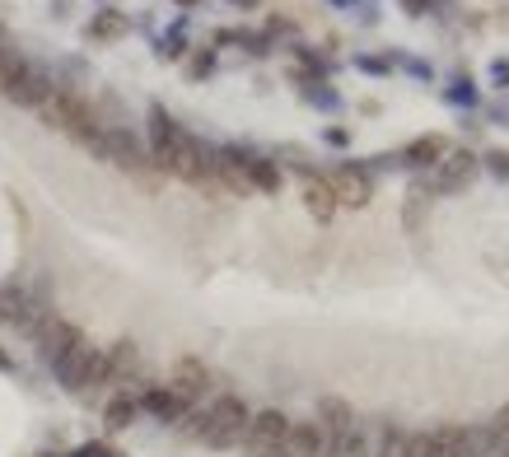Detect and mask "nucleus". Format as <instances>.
<instances>
[{
    "instance_id": "a211bd4d",
    "label": "nucleus",
    "mask_w": 509,
    "mask_h": 457,
    "mask_svg": "<svg viewBox=\"0 0 509 457\" xmlns=\"http://www.w3.org/2000/svg\"><path fill=\"white\" fill-rule=\"evenodd\" d=\"M103 421H108L112 434H117V430H127V425L136 421V401H131V397H117V401L103 410Z\"/></svg>"
},
{
    "instance_id": "b1692460",
    "label": "nucleus",
    "mask_w": 509,
    "mask_h": 457,
    "mask_svg": "<svg viewBox=\"0 0 509 457\" xmlns=\"http://www.w3.org/2000/svg\"><path fill=\"white\" fill-rule=\"evenodd\" d=\"M407 10L411 15H425V0H407Z\"/></svg>"
},
{
    "instance_id": "a878e982",
    "label": "nucleus",
    "mask_w": 509,
    "mask_h": 457,
    "mask_svg": "<svg viewBox=\"0 0 509 457\" xmlns=\"http://www.w3.org/2000/svg\"><path fill=\"white\" fill-rule=\"evenodd\" d=\"M178 5H197V0H178Z\"/></svg>"
},
{
    "instance_id": "aec40b11",
    "label": "nucleus",
    "mask_w": 509,
    "mask_h": 457,
    "mask_svg": "<svg viewBox=\"0 0 509 457\" xmlns=\"http://www.w3.org/2000/svg\"><path fill=\"white\" fill-rule=\"evenodd\" d=\"M369 457H407V434H402V430H388Z\"/></svg>"
},
{
    "instance_id": "0eeeda50",
    "label": "nucleus",
    "mask_w": 509,
    "mask_h": 457,
    "mask_svg": "<svg viewBox=\"0 0 509 457\" xmlns=\"http://www.w3.org/2000/svg\"><path fill=\"white\" fill-rule=\"evenodd\" d=\"M173 397L182 401V406H192V401H202L206 392H211V369L202 364V359H178L173 364Z\"/></svg>"
},
{
    "instance_id": "9d476101",
    "label": "nucleus",
    "mask_w": 509,
    "mask_h": 457,
    "mask_svg": "<svg viewBox=\"0 0 509 457\" xmlns=\"http://www.w3.org/2000/svg\"><path fill=\"white\" fill-rule=\"evenodd\" d=\"M52 94V79L43 75V70H33V66H24V75L10 85V99L19 103V108H33L37 112V103H43Z\"/></svg>"
},
{
    "instance_id": "393cba45",
    "label": "nucleus",
    "mask_w": 509,
    "mask_h": 457,
    "mask_svg": "<svg viewBox=\"0 0 509 457\" xmlns=\"http://www.w3.org/2000/svg\"><path fill=\"white\" fill-rule=\"evenodd\" d=\"M0 369H5V373H10V355H5V350H0Z\"/></svg>"
},
{
    "instance_id": "f8f14e48",
    "label": "nucleus",
    "mask_w": 509,
    "mask_h": 457,
    "mask_svg": "<svg viewBox=\"0 0 509 457\" xmlns=\"http://www.w3.org/2000/svg\"><path fill=\"white\" fill-rule=\"evenodd\" d=\"M430 457H467V430L462 425H440L430 434Z\"/></svg>"
},
{
    "instance_id": "423d86ee",
    "label": "nucleus",
    "mask_w": 509,
    "mask_h": 457,
    "mask_svg": "<svg viewBox=\"0 0 509 457\" xmlns=\"http://www.w3.org/2000/svg\"><path fill=\"white\" fill-rule=\"evenodd\" d=\"M33 337H37V355H43L47 364H57V359H61V355H66L75 341H80V327L66 322V317H57V313H47V322L37 327Z\"/></svg>"
},
{
    "instance_id": "ddd939ff",
    "label": "nucleus",
    "mask_w": 509,
    "mask_h": 457,
    "mask_svg": "<svg viewBox=\"0 0 509 457\" xmlns=\"http://www.w3.org/2000/svg\"><path fill=\"white\" fill-rule=\"evenodd\" d=\"M473 173H477V159H473V154H453L444 169L435 173V187H440V192H453V187H462Z\"/></svg>"
},
{
    "instance_id": "6ab92c4d",
    "label": "nucleus",
    "mask_w": 509,
    "mask_h": 457,
    "mask_svg": "<svg viewBox=\"0 0 509 457\" xmlns=\"http://www.w3.org/2000/svg\"><path fill=\"white\" fill-rule=\"evenodd\" d=\"M122 33H127V19L117 15V10H103V15L89 24V37H103V43H108V37H122Z\"/></svg>"
},
{
    "instance_id": "20e7f679",
    "label": "nucleus",
    "mask_w": 509,
    "mask_h": 457,
    "mask_svg": "<svg viewBox=\"0 0 509 457\" xmlns=\"http://www.w3.org/2000/svg\"><path fill=\"white\" fill-rule=\"evenodd\" d=\"M318 430H323V457H332L350 434H356V410L341 397H323L318 401Z\"/></svg>"
},
{
    "instance_id": "39448f33",
    "label": "nucleus",
    "mask_w": 509,
    "mask_h": 457,
    "mask_svg": "<svg viewBox=\"0 0 509 457\" xmlns=\"http://www.w3.org/2000/svg\"><path fill=\"white\" fill-rule=\"evenodd\" d=\"M286 430H290V421H286L281 410H262V415H253V421H248V434H244L248 457H276Z\"/></svg>"
},
{
    "instance_id": "f03ea898",
    "label": "nucleus",
    "mask_w": 509,
    "mask_h": 457,
    "mask_svg": "<svg viewBox=\"0 0 509 457\" xmlns=\"http://www.w3.org/2000/svg\"><path fill=\"white\" fill-rule=\"evenodd\" d=\"M248 406L239 401V397H215V406L197 421V434L211 443V448H234V443H244V434H248Z\"/></svg>"
},
{
    "instance_id": "7ed1b4c3",
    "label": "nucleus",
    "mask_w": 509,
    "mask_h": 457,
    "mask_svg": "<svg viewBox=\"0 0 509 457\" xmlns=\"http://www.w3.org/2000/svg\"><path fill=\"white\" fill-rule=\"evenodd\" d=\"M57 379L70 388V392H80V388H99V383H108V350H99V346H89L85 337L75 341L57 364Z\"/></svg>"
},
{
    "instance_id": "9b49d317",
    "label": "nucleus",
    "mask_w": 509,
    "mask_h": 457,
    "mask_svg": "<svg viewBox=\"0 0 509 457\" xmlns=\"http://www.w3.org/2000/svg\"><path fill=\"white\" fill-rule=\"evenodd\" d=\"M299 196H304V205H308V215L313 220H332L337 215V196H332V187H327V178H304V187H299Z\"/></svg>"
},
{
    "instance_id": "4468645a",
    "label": "nucleus",
    "mask_w": 509,
    "mask_h": 457,
    "mask_svg": "<svg viewBox=\"0 0 509 457\" xmlns=\"http://www.w3.org/2000/svg\"><path fill=\"white\" fill-rule=\"evenodd\" d=\"M244 178L257 192H281V169L271 159H244Z\"/></svg>"
},
{
    "instance_id": "5701e85b",
    "label": "nucleus",
    "mask_w": 509,
    "mask_h": 457,
    "mask_svg": "<svg viewBox=\"0 0 509 457\" xmlns=\"http://www.w3.org/2000/svg\"><path fill=\"white\" fill-rule=\"evenodd\" d=\"M486 163H491V173L509 178V154H504V150H491V154H486Z\"/></svg>"
},
{
    "instance_id": "2eb2a0df",
    "label": "nucleus",
    "mask_w": 509,
    "mask_h": 457,
    "mask_svg": "<svg viewBox=\"0 0 509 457\" xmlns=\"http://www.w3.org/2000/svg\"><path fill=\"white\" fill-rule=\"evenodd\" d=\"M136 364H140V355H136L131 341L112 346V350H108V383H127L131 373H136Z\"/></svg>"
},
{
    "instance_id": "dca6fc26",
    "label": "nucleus",
    "mask_w": 509,
    "mask_h": 457,
    "mask_svg": "<svg viewBox=\"0 0 509 457\" xmlns=\"http://www.w3.org/2000/svg\"><path fill=\"white\" fill-rule=\"evenodd\" d=\"M402 159L411 163V169H430V163L444 159V136H421V140H411Z\"/></svg>"
},
{
    "instance_id": "412c9836",
    "label": "nucleus",
    "mask_w": 509,
    "mask_h": 457,
    "mask_svg": "<svg viewBox=\"0 0 509 457\" xmlns=\"http://www.w3.org/2000/svg\"><path fill=\"white\" fill-rule=\"evenodd\" d=\"M19 308H24V295H19V289H0V327L15 322Z\"/></svg>"
},
{
    "instance_id": "f3484780",
    "label": "nucleus",
    "mask_w": 509,
    "mask_h": 457,
    "mask_svg": "<svg viewBox=\"0 0 509 457\" xmlns=\"http://www.w3.org/2000/svg\"><path fill=\"white\" fill-rule=\"evenodd\" d=\"M140 401H145V410H154V415H160V421H178V415L187 410V406L173 397V388H150Z\"/></svg>"
},
{
    "instance_id": "4be33fe9",
    "label": "nucleus",
    "mask_w": 509,
    "mask_h": 457,
    "mask_svg": "<svg viewBox=\"0 0 509 457\" xmlns=\"http://www.w3.org/2000/svg\"><path fill=\"white\" fill-rule=\"evenodd\" d=\"M407 457H430V430L425 434H407Z\"/></svg>"
},
{
    "instance_id": "f257e3e1",
    "label": "nucleus",
    "mask_w": 509,
    "mask_h": 457,
    "mask_svg": "<svg viewBox=\"0 0 509 457\" xmlns=\"http://www.w3.org/2000/svg\"><path fill=\"white\" fill-rule=\"evenodd\" d=\"M37 117L47 121L52 131H66L70 140H80L85 150H94L103 159V127L94 121L89 103L80 94H70V89H52L43 103H37Z\"/></svg>"
},
{
    "instance_id": "6e6552de",
    "label": "nucleus",
    "mask_w": 509,
    "mask_h": 457,
    "mask_svg": "<svg viewBox=\"0 0 509 457\" xmlns=\"http://www.w3.org/2000/svg\"><path fill=\"white\" fill-rule=\"evenodd\" d=\"M276 457H323V430H318V421H295L286 430Z\"/></svg>"
},
{
    "instance_id": "1a4fd4ad",
    "label": "nucleus",
    "mask_w": 509,
    "mask_h": 457,
    "mask_svg": "<svg viewBox=\"0 0 509 457\" xmlns=\"http://www.w3.org/2000/svg\"><path fill=\"white\" fill-rule=\"evenodd\" d=\"M327 187H332L337 205H350V211L369 205V178H365L360 169H337V173L327 178Z\"/></svg>"
}]
</instances>
